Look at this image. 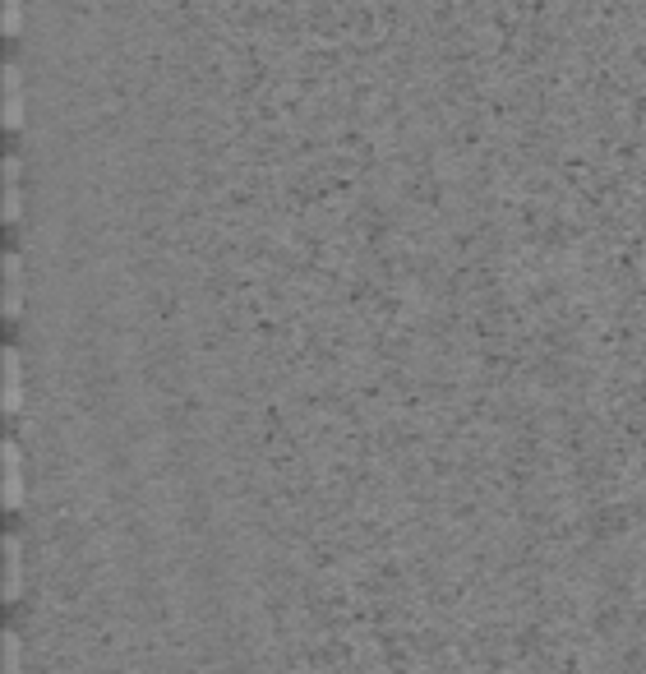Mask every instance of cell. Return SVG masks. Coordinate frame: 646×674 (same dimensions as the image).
<instances>
[{
	"label": "cell",
	"instance_id": "7a4b0ae2",
	"mask_svg": "<svg viewBox=\"0 0 646 674\" xmlns=\"http://www.w3.org/2000/svg\"><path fill=\"white\" fill-rule=\"evenodd\" d=\"M5 508L19 513L24 508V448L5 439Z\"/></svg>",
	"mask_w": 646,
	"mask_h": 674
},
{
	"label": "cell",
	"instance_id": "6da1fadb",
	"mask_svg": "<svg viewBox=\"0 0 646 674\" xmlns=\"http://www.w3.org/2000/svg\"><path fill=\"white\" fill-rule=\"evenodd\" d=\"M24 601V536L10 531L5 536V605Z\"/></svg>",
	"mask_w": 646,
	"mask_h": 674
},
{
	"label": "cell",
	"instance_id": "3957f363",
	"mask_svg": "<svg viewBox=\"0 0 646 674\" xmlns=\"http://www.w3.org/2000/svg\"><path fill=\"white\" fill-rule=\"evenodd\" d=\"M24 411V356L19 347H5V416Z\"/></svg>",
	"mask_w": 646,
	"mask_h": 674
},
{
	"label": "cell",
	"instance_id": "5b68a950",
	"mask_svg": "<svg viewBox=\"0 0 646 674\" xmlns=\"http://www.w3.org/2000/svg\"><path fill=\"white\" fill-rule=\"evenodd\" d=\"M5 674H24V642H19V633H5Z\"/></svg>",
	"mask_w": 646,
	"mask_h": 674
},
{
	"label": "cell",
	"instance_id": "277c9868",
	"mask_svg": "<svg viewBox=\"0 0 646 674\" xmlns=\"http://www.w3.org/2000/svg\"><path fill=\"white\" fill-rule=\"evenodd\" d=\"M24 310V264L19 254H5V319H19Z\"/></svg>",
	"mask_w": 646,
	"mask_h": 674
}]
</instances>
